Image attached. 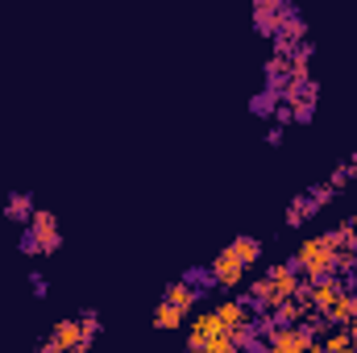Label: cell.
Returning a JSON list of instances; mask_svg holds the SVG:
<instances>
[{"instance_id":"obj_1","label":"cell","mask_w":357,"mask_h":353,"mask_svg":"<svg viewBox=\"0 0 357 353\" xmlns=\"http://www.w3.org/2000/svg\"><path fill=\"white\" fill-rule=\"evenodd\" d=\"M333 258H337V250L324 241V237H307L299 250H295V258H291V266L307 278V283H316V278H328V274H337L333 270Z\"/></svg>"},{"instance_id":"obj_2","label":"cell","mask_w":357,"mask_h":353,"mask_svg":"<svg viewBox=\"0 0 357 353\" xmlns=\"http://www.w3.org/2000/svg\"><path fill=\"white\" fill-rule=\"evenodd\" d=\"M59 246H63V233H59L54 212L38 208V212H33V220H29V233L21 237V250H25V254H54Z\"/></svg>"},{"instance_id":"obj_3","label":"cell","mask_w":357,"mask_h":353,"mask_svg":"<svg viewBox=\"0 0 357 353\" xmlns=\"http://www.w3.org/2000/svg\"><path fill=\"white\" fill-rule=\"evenodd\" d=\"M312 345H316L312 333H303L299 324H295V329H282V324H278L266 341L258 345V353H307Z\"/></svg>"},{"instance_id":"obj_4","label":"cell","mask_w":357,"mask_h":353,"mask_svg":"<svg viewBox=\"0 0 357 353\" xmlns=\"http://www.w3.org/2000/svg\"><path fill=\"white\" fill-rule=\"evenodd\" d=\"M229 329L216 320V312H199L195 320H191V329H187V353H204L216 337H225Z\"/></svg>"},{"instance_id":"obj_5","label":"cell","mask_w":357,"mask_h":353,"mask_svg":"<svg viewBox=\"0 0 357 353\" xmlns=\"http://www.w3.org/2000/svg\"><path fill=\"white\" fill-rule=\"evenodd\" d=\"M291 13H295V8H291L287 0H258V4H254V25H258L262 33L274 38V33L287 25V17H291Z\"/></svg>"},{"instance_id":"obj_6","label":"cell","mask_w":357,"mask_h":353,"mask_svg":"<svg viewBox=\"0 0 357 353\" xmlns=\"http://www.w3.org/2000/svg\"><path fill=\"white\" fill-rule=\"evenodd\" d=\"M208 278L216 283V287H241V278H245V266L233 258V250H220L216 258H212V266H208Z\"/></svg>"},{"instance_id":"obj_7","label":"cell","mask_w":357,"mask_h":353,"mask_svg":"<svg viewBox=\"0 0 357 353\" xmlns=\"http://www.w3.org/2000/svg\"><path fill=\"white\" fill-rule=\"evenodd\" d=\"M303 42H307V21H303L299 13H291V17H287V25L274 33V54L291 59V50H295V46H303Z\"/></svg>"},{"instance_id":"obj_8","label":"cell","mask_w":357,"mask_h":353,"mask_svg":"<svg viewBox=\"0 0 357 353\" xmlns=\"http://www.w3.org/2000/svg\"><path fill=\"white\" fill-rule=\"evenodd\" d=\"M341 291H349V278H341V274L316 278V283H312V299H307V303H312V312H320V316H324V312L333 308V299H337Z\"/></svg>"},{"instance_id":"obj_9","label":"cell","mask_w":357,"mask_h":353,"mask_svg":"<svg viewBox=\"0 0 357 353\" xmlns=\"http://www.w3.org/2000/svg\"><path fill=\"white\" fill-rule=\"evenodd\" d=\"M216 320L229 329V333H237V329H245V324H254V308L245 303V299H220L216 308Z\"/></svg>"},{"instance_id":"obj_10","label":"cell","mask_w":357,"mask_h":353,"mask_svg":"<svg viewBox=\"0 0 357 353\" xmlns=\"http://www.w3.org/2000/svg\"><path fill=\"white\" fill-rule=\"evenodd\" d=\"M270 287H274V299H295V291H299V283H303V274L295 270V266H270L266 270Z\"/></svg>"},{"instance_id":"obj_11","label":"cell","mask_w":357,"mask_h":353,"mask_svg":"<svg viewBox=\"0 0 357 353\" xmlns=\"http://www.w3.org/2000/svg\"><path fill=\"white\" fill-rule=\"evenodd\" d=\"M324 320H328L333 329H345V324H354V320H357V295H354V291H341V295L333 299V308L324 312Z\"/></svg>"},{"instance_id":"obj_12","label":"cell","mask_w":357,"mask_h":353,"mask_svg":"<svg viewBox=\"0 0 357 353\" xmlns=\"http://www.w3.org/2000/svg\"><path fill=\"white\" fill-rule=\"evenodd\" d=\"M195 299H199V291H195V283L191 278H183V283H171L167 291H162V303H171V308H178L183 316L195 308Z\"/></svg>"},{"instance_id":"obj_13","label":"cell","mask_w":357,"mask_h":353,"mask_svg":"<svg viewBox=\"0 0 357 353\" xmlns=\"http://www.w3.org/2000/svg\"><path fill=\"white\" fill-rule=\"evenodd\" d=\"M307 312H312V308H307V303H299V299H278L270 316H274V324L295 329V324H303V316H307Z\"/></svg>"},{"instance_id":"obj_14","label":"cell","mask_w":357,"mask_h":353,"mask_svg":"<svg viewBox=\"0 0 357 353\" xmlns=\"http://www.w3.org/2000/svg\"><path fill=\"white\" fill-rule=\"evenodd\" d=\"M50 341H54L63 353H75V350H79V341H84L79 320H59V324H54V333H50Z\"/></svg>"},{"instance_id":"obj_15","label":"cell","mask_w":357,"mask_h":353,"mask_svg":"<svg viewBox=\"0 0 357 353\" xmlns=\"http://www.w3.org/2000/svg\"><path fill=\"white\" fill-rule=\"evenodd\" d=\"M33 212H38V208H33V200H29L25 191H13L8 204H4V216H8V220H33Z\"/></svg>"},{"instance_id":"obj_16","label":"cell","mask_w":357,"mask_h":353,"mask_svg":"<svg viewBox=\"0 0 357 353\" xmlns=\"http://www.w3.org/2000/svg\"><path fill=\"white\" fill-rule=\"evenodd\" d=\"M229 250H233V258H237L241 266H254L258 262V254H262V241H254V237H237Z\"/></svg>"},{"instance_id":"obj_17","label":"cell","mask_w":357,"mask_h":353,"mask_svg":"<svg viewBox=\"0 0 357 353\" xmlns=\"http://www.w3.org/2000/svg\"><path fill=\"white\" fill-rule=\"evenodd\" d=\"M320 345H324V353H357V341L349 337V329H333Z\"/></svg>"},{"instance_id":"obj_18","label":"cell","mask_w":357,"mask_h":353,"mask_svg":"<svg viewBox=\"0 0 357 353\" xmlns=\"http://www.w3.org/2000/svg\"><path fill=\"white\" fill-rule=\"evenodd\" d=\"M183 324V312L171 308V303H158L154 308V329H178Z\"/></svg>"},{"instance_id":"obj_19","label":"cell","mask_w":357,"mask_h":353,"mask_svg":"<svg viewBox=\"0 0 357 353\" xmlns=\"http://www.w3.org/2000/svg\"><path fill=\"white\" fill-rule=\"evenodd\" d=\"M328 200H333V187H328V183H320L316 191H307V195H303V204H307V212H320V208H324Z\"/></svg>"},{"instance_id":"obj_20","label":"cell","mask_w":357,"mask_h":353,"mask_svg":"<svg viewBox=\"0 0 357 353\" xmlns=\"http://www.w3.org/2000/svg\"><path fill=\"white\" fill-rule=\"evenodd\" d=\"M303 220H307V204H303V195H299V200L287 208V225L295 229V225H303Z\"/></svg>"},{"instance_id":"obj_21","label":"cell","mask_w":357,"mask_h":353,"mask_svg":"<svg viewBox=\"0 0 357 353\" xmlns=\"http://www.w3.org/2000/svg\"><path fill=\"white\" fill-rule=\"evenodd\" d=\"M204 353H241V350H237V341H233V333H225V337H216V341H212V345H208Z\"/></svg>"},{"instance_id":"obj_22","label":"cell","mask_w":357,"mask_h":353,"mask_svg":"<svg viewBox=\"0 0 357 353\" xmlns=\"http://www.w3.org/2000/svg\"><path fill=\"white\" fill-rule=\"evenodd\" d=\"M79 329H84V337H96V333H100V316H96V312H84V316H79Z\"/></svg>"},{"instance_id":"obj_23","label":"cell","mask_w":357,"mask_h":353,"mask_svg":"<svg viewBox=\"0 0 357 353\" xmlns=\"http://www.w3.org/2000/svg\"><path fill=\"white\" fill-rule=\"evenodd\" d=\"M349 175H354V171H349V163H341V167L333 171V179H328V187H333V191H337V187H345V183H349Z\"/></svg>"},{"instance_id":"obj_24","label":"cell","mask_w":357,"mask_h":353,"mask_svg":"<svg viewBox=\"0 0 357 353\" xmlns=\"http://www.w3.org/2000/svg\"><path fill=\"white\" fill-rule=\"evenodd\" d=\"M254 112H274V91H262V96L254 100Z\"/></svg>"},{"instance_id":"obj_25","label":"cell","mask_w":357,"mask_h":353,"mask_svg":"<svg viewBox=\"0 0 357 353\" xmlns=\"http://www.w3.org/2000/svg\"><path fill=\"white\" fill-rule=\"evenodd\" d=\"M274 121L287 125V121H291V108H287V104H274Z\"/></svg>"},{"instance_id":"obj_26","label":"cell","mask_w":357,"mask_h":353,"mask_svg":"<svg viewBox=\"0 0 357 353\" xmlns=\"http://www.w3.org/2000/svg\"><path fill=\"white\" fill-rule=\"evenodd\" d=\"M38 353H63V350H59V345H54V341H50V337H46V341H42V345H38Z\"/></svg>"},{"instance_id":"obj_27","label":"cell","mask_w":357,"mask_h":353,"mask_svg":"<svg viewBox=\"0 0 357 353\" xmlns=\"http://www.w3.org/2000/svg\"><path fill=\"white\" fill-rule=\"evenodd\" d=\"M349 171H354V175H357V150H354V158H349Z\"/></svg>"},{"instance_id":"obj_28","label":"cell","mask_w":357,"mask_h":353,"mask_svg":"<svg viewBox=\"0 0 357 353\" xmlns=\"http://www.w3.org/2000/svg\"><path fill=\"white\" fill-rule=\"evenodd\" d=\"M307 353H324V345H320V341H316V345H312V350H307Z\"/></svg>"},{"instance_id":"obj_29","label":"cell","mask_w":357,"mask_h":353,"mask_svg":"<svg viewBox=\"0 0 357 353\" xmlns=\"http://www.w3.org/2000/svg\"><path fill=\"white\" fill-rule=\"evenodd\" d=\"M354 229H357V212H354Z\"/></svg>"}]
</instances>
